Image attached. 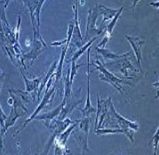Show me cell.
<instances>
[{"label":"cell","mask_w":159,"mask_h":155,"mask_svg":"<svg viewBox=\"0 0 159 155\" xmlns=\"http://www.w3.org/2000/svg\"><path fill=\"white\" fill-rule=\"evenodd\" d=\"M26 45H27V46L30 45V42L29 40H26Z\"/></svg>","instance_id":"obj_31"},{"label":"cell","mask_w":159,"mask_h":155,"mask_svg":"<svg viewBox=\"0 0 159 155\" xmlns=\"http://www.w3.org/2000/svg\"><path fill=\"white\" fill-rule=\"evenodd\" d=\"M96 50L98 53L102 54V56L106 60H120L122 58H125L126 56H130L131 55V53H126V54H115L113 52L107 50L105 48H99L97 47Z\"/></svg>","instance_id":"obj_15"},{"label":"cell","mask_w":159,"mask_h":155,"mask_svg":"<svg viewBox=\"0 0 159 155\" xmlns=\"http://www.w3.org/2000/svg\"><path fill=\"white\" fill-rule=\"evenodd\" d=\"M55 90H56V86L54 85L52 87H50V89L48 91H46L45 93V96H44V98L42 99V101H41V103L38 104V108L36 109V110L33 112L31 114V116L24 123V125L21 127V129H20L19 131L17 132V133H19L20 131H21L23 129H25V127L27 126V124H29V123L32 121V120H34L35 119V117L38 115V113L41 111V110H43L44 108H45V106L47 105V104H52V100H53V98H54V96H55Z\"/></svg>","instance_id":"obj_6"},{"label":"cell","mask_w":159,"mask_h":155,"mask_svg":"<svg viewBox=\"0 0 159 155\" xmlns=\"http://www.w3.org/2000/svg\"><path fill=\"white\" fill-rule=\"evenodd\" d=\"M125 38L129 41V43L131 44L133 49H134L135 56L137 59V63H138V67L140 69V62H141V46L144 45L145 41L144 40H140L138 38H133L125 35Z\"/></svg>","instance_id":"obj_13"},{"label":"cell","mask_w":159,"mask_h":155,"mask_svg":"<svg viewBox=\"0 0 159 155\" xmlns=\"http://www.w3.org/2000/svg\"><path fill=\"white\" fill-rule=\"evenodd\" d=\"M87 54H88V63H87V99H86V103L84 109H79V110L82 112L83 117H88L93 112H96V110L93 108V106L92 105L91 101H90V48L87 49ZM82 117V118H83Z\"/></svg>","instance_id":"obj_11"},{"label":"cell","mask_w":159,"mask_h":155,"mask_svg":"<svg viewBox=\"0 0 159 155\" xmlns=\"http://www.w3.org/2000/svg\"><path fill=\"white\" fill-rule=\"evenodd\" d=\"M64 105V101H62V103H61L59 106H58L57 108H55V109H53L51 111H49V112H46V113H43L42 115H40V116H37L35 117V120H44V123H45V125L47 127V128H50V123L51 121L55 118V117L59 116V114H60V112L61 111V109H62V107H63Z\"/></svg>","instance_id":"obj_12"},{"label":"cell","mask_w":159,"mask_h":155,"mask_svg":"<svg viewBox=\"0 0 159 155\" xmlns=\"http://www.w3.org/2000/svg\"><path fill=\"white\" fill-rule=\"evenodd\" d=\"M98 6L93 8H91L88 13V18H87V27H86V35H85V40L89 37H93V36H99L102 34L104 29H106V26L104 24H101L99 28H96L95 23L96 20L98 18Z\"/></svg>","instance_id":"obj_5"},{"label":"cell","mask_w":159,"mask_h":155,"mask_svg":"<svg viewBox=\"0 0 159 155\" xmlns=\"http://www.w3.org/2000/svg\"><path fill=\"white\" fill-rule=\"evenodd\" d=\"M93 66L95 67L96 70H98L100 72V78L102 81H105L108 84H110L112 87H114L116 90H118L120 93H122V85L127 84L131 85V82L129 80H126L125 78H120L115 76L113 73H111L110 71H108L105 66L102 64L100 62L99 59H97L95 63H93Z\"/></svg>","instance_id":"obj_3"},{"label":"cell","mask_w":159,"mask_h":155,"mask_svg":"<svg viewBox=\"0 0 159 155\" xmlns=\"http://www.w3.org/2000/svg\"><path fill=\"white\" fill-rule=\"evenodd\" d=\"M94 133L96 135H107V134H124V130L120 128H102V129H98L94 130Z\"/></svg>","instance_id":"obj_20"},{"label":"cell","mask_w":159,"mask_h":155,"mask_svg":"<svg viewBox=\"0 0 159 155\" xmlns=\"http://www.w3.org/2000/svg\"><path fill=\"white\" fill-rule=\"evenodd\" d=\"M82 103V100L80 98H77L76 96H72L70 100L64 101V105L61 109V111L60 112L58 120H65L68 115L72 113V111L76 108L79 103Z\"/></svg>","instance_id":"obj_10"},{"label":"cell","mask_w":159,"mask_h":155,"mask_svg":"<svg viewBox=\"0 0 159 155\" xmlns=\"http://www.w3.org/2000/svg\"><path fill=\"white\" fill-rule=\"evenodd\" d=\"M98 11H99V13H102L103 15V20L102 21V24H105L106 21L108 20H110L111 18H113L116 13H117L118 10L116 9H110L108 7H103V6H98Z\"/></svg>","instance_id":"obj_16"},{"label":"cell","mask_w":159,"mask_h":155,"mask_svg":"<svg viewBox=\"0 0 159 155\" xmlns=\"http://www.w3.org/2000/svg\"><path fill=\"white\" fill-rule=\"evenodd\" d=\"M12 0H0V20L5 22V24L9 27V24L7 22V13H6V9L8 4Z\"/></svg>","instance_id":"obj_21"},{"label":"cell","mask_w":159,"mask_h":155,"mask_svg":"<svg viewBox=\"0 0 159 155\" xmlns=\"http://www.w3.org/2000/svg\"><path fill=\"white\" fill-rule=\"evenodd\" d=\"M114 63L117 65V68L119 69V71H121V73L123 75H125L127 78H132L129 77V74H128V70H132V71H136L137 70L134 67V65L131 63L130 60H128V57H125V58H122L121 61H118V60H115Z\"/></svg>","instance_id":"obj_14"},{"label":"cell","mask_w":159,"mask_h":155,"mask_svg":"<svg viewBox=\"0 0 159 155\" xmlns=\"http://www.w3.org/2000/svg\"><path fill=\"white\" fill-rule=\"evenodd\" d=\"M21 74H22V77L24 78V82H25V87H26V92L27 93H30L32 91H35L40 85V81H41V78H35V79H32V80H29L27 77L25 76V74L21 71Z\"/></svg>","instance_id":"obj_18"},{"label":"cell","mask_w":159,"mask_h":155,"mask_svg":"<svg viewBox=\"0 0 159 155\" xmlns=\"http://www.w3.org/2000/svg\"><path fill=\"white\" fill-rule=\"evenodd\" d=\"M66 42H67V39H65L62 41H59V42H52L50 45H52V46H58V45H62L66 44Z\"/></svg>","instance_id":"obj_28"},{"label":"cell","mask_w":159,"mask_h":155,"mask_svg":"<svg viewBox=\"0 0 159 155\" xmlns=\"http://www.w3.org/2000/svg\"><path fill=\"white\" fill-rule=\"evenodd\" d=\"M98 38H99V36H96V37H94L93 39H91V40H90L88 43H86V45H83L82 47H80L78 51H76V52H75V53H73V57H72V59L70 60V62H74V63H76V60L79 58V57H80V56H81V55L83 54L86 51V50H87L88 48H89L90 46L92 45V44H93V42H94V41H95L96 39H98Z\"/></svg>","instance_id":"obj_19"},{"label":"cell","mask_w":159,"mask_h":155,"mask_svg":"<svg viewBox=\"0 0 159 155\" xmlns=\"http://www.w3.org/2000/svg\"><path fill=\"white\" fill-rule=\"evenodd\" d=\"M133 2H134V4H133V7H132V8L134 9V7H135V5L139 2V0H133Z\"/></svg>","instance_id":"obj_30"},{"label":"cell","mask_w":159,"mask_h":155,"mask_svg":"<svg viewBox=\"0 0 159 155\" xmlns=\"http://www.w3.org/2000/svg\"><path fill=\"white\" fill-rule=\"evenodd\" d=\"M158 132L159 130L157 129V132H156V134H155V136H154V138H153V140H154V150H155V154H157V143H158Z\"/></svg>","instance_id":"obj_27"},{"label":"cell","mask_w":159,"mask_h":155,"mask_svg":"<svg viewBox=\"0 0 159 155\" xmlns=\"http://www.w3.org/2000/svg\"><path fill=\"white\" fill-rule=\"evenodd\" d=\"M7 116L5 114V112L3 111L2 110V108H1V106H0V124H1V127H2V129L4 128V126H5V120H7Z\"/></svg>","instance_id":"obj_26"},{"label":"cell","mask_w":159,"mask_h":155,"mask_svg":"<svg viewBox=\"0 0 159 155\" xmlns=\"http://www.w3.org/2000/svg\"><path fill=\"white\" fill-rule=\"evenodd\" d=\"M79 122V120H76V122L73 123L70 125L67 129H65L62 133H61L58 136L55 137L54 142L55 143V154H64L65 152L63 150H65V145L68 138L70 137V135L72 133L73 129L76 128V124Z\"/></svg>","instance_id":"obj_7"},{"label":"cell","mask_w":159,"mask_h":155,"mask_svg":"<svg viewBox=\"0 0 159 155\" xmlns=\"http://www.w3.org/2000/svg\"><path fill=\"white\" fill-rule=\"evenodd\" d=\"M20 21H21V18H20V14H19V17H18V23H17V27L16 29L14 30V36H15V39L17 41H19V35H20Z\"/></svg>","instance_id":"obj_24"},{"label":"cell","mask_w":159,"mask_h":155,"mask_svg":"<svg viewBox=\"0 0 159 155\" xmlns=\"http://www.w3.org/2000/svg\"><path fill=\"white\" fill-rule=\"evenodd\" d=\"M74 12H75V17H74V30H73V39L70 40L71 43H74L76 45L77 48L82 47L84 43L83 37L80 31V27H79V20H78V1H76V5L74 6Z\"/></svg>","instance_id":"obj_9"},{"label":"cell","mask_w":159,"mask_h":155,"mask_svg":"<svg viewBox=\"0 0 159 155\" xmlns=\"http://www.w3.org/2000/svg\"><path fill=\"white\" fill-rule=\"evenodd\" d=\"M104 121H106L105 124L108 121L116 122V128H120L123 129L124 134L130 139L131 142H134V132L137 131L139 129V124L137 122H133L131 120H128L124 117H122L119 113H117L116 110H115L114 104L112 103V101L109 103L108 114L105 118Z\"/></svg>","instance_id":"obj_1"},{"label":"cell","mask_w":159,"mask_h":155,"mask_svg":"<svg viewBox=\"0 0 159 155\" xmlns=\"http://www.w3.org/2000/svg\"><path fill=\"white\" fill-rule=\"evenodd\" d=\"M57 62L55 61V62H53L52 63V64L50 67V70L48 71V72L46 73V76L44 78V79H43V81H42V83L39 85V89L38 91V99H39V97H40V95H41V93H42V91L44 89V87H45V85L47 84V82H48V80H49V78H51V76L52 74H54V72L56 71V68H57Z\"/></svg>","instance_id":"obj_17"},{"label":"cell","mask_w":159,"mask_h":155,"mask_svg":"<svg viewBox=\"0 0 159 155\" xmlns=\"http://www.w3.org/2000/svg\"><path fill=\"white\" fill-rule=\"evenodd\" d=\"M3 76H2V78L0 77V90H1V84H2V80H3Z\"/></svg>","instance_id":"obj_32"},{"label":"cell","mask_w":159,"mask_h":155,"mask_svg":"<svg viewBox=\"0 0 159 155\" xmlns=\"http://www.w3.org/2000/svg\"><path fill=\"white\" fill-rule=\"evenodd\" d=\"M123 10H124V8L121 7V8L117 11V13H116V15L113 17V20L108 23V25L106 26V33H108V34H109V35H111V34H112V31H113V30H114L115 25H116V23L117 20H118V18H119L120 14H121L122 12H123Z\"/></svg>","instance_id":"obj_22"},{"label":"cell","mask_w":159,"mask_h":155,"mask_svg":"<svg viewBox=\"0 0 159 155\" xmlns=\"http://www.w3.org/2000/svg\"><path fill=\"white\" fill-rule=\"evenodd\" d=\"M70 63H72V64H71V69H70V82L72 84L73 80H74V77L76 76V72H77V70L80 67H82L84 63H82V64H76V63H74V62H70Z\"/></svg>","instance_id":"obj_23"},{"label":"cell","mask_w":159,"mask_h":155,"mask_svg":"<svg viewBox=\"0 0 159 155\" xmlns=\"http://www.w3.org/2000/svg\"><path fill=\"white\" fill-rule=\"evenodd\" d=\"M89 127L90 117H83L79 120V122L76 124V128L72 131L76 140L77 141L80 148L82 150L83 154H85L86 153H89V148H88Z\"/></svg>","instance_id":"obj_2"},{"label":"cell","mask_w":159,"mask_h":155,"mask_svg":"<svg viewBox=\"0 0 159 155\" xmlns=\"http://www.w3.org/2000/svg\"><path fill=\"white\" fill-rule=\"evenodd\" d=\"M76 121V120H75V121L71 120L69 119V118H66V119L63 120H57L55 121V125H54V127L52 129L51 138H50V140H49V143H47V146H46V148H45V152L44 153L45 154H47V153H48V151H49V149H50V147H51L52 143L54 142L55 137L59 136L61 133H62L64 130L67 129L70 125L73 124V123H75Z\"/></svg>","instance_id":"obj_8"},{"label":"cell","mask_w":159,"mask_h":155,"mask_svg":"<svg viewBox=\"0 0 159 155\" xmlns=\"http://www.w3.org/2000/svg\"><path fill=\"white\" fill-rule=\"evenodd\" d=\"M110 36L111 35H109V34H108V33H105V37H104V39H102V41L99 44V45L97 46V47H99V48H105V45H106V44L108 43V39H109V38H110Z\"/></svg>","instance_id":"obj_25"},{"label":"cell","mask_w":159,"mask_h":155,"mask_svg":"<svg viewBox=\"0 0 159 155\" xmlns=\"http://www.w3.org/2000/svg\"><path fill=\"white\" fill-rule=\"evenodd\" d=\"M33 32H34V38L32 42V50L29 54H22L23 60H31L30 65L33 64L34 61L38 58V55L47 48V45L45 43V41L41 38L40 32L37 30L33 31Z\"/></svg>","instance_id":"obj_4"},{"label":"cell","mask_w":159,"mask_h":155,"mask_svg":"<svg viewBox=\"0 0 159 155\" xmlns=\"http://www.w3.org/2000/svg\"><path fill=\"white\" fill-rule=\"evenodd\" d=\"M150 6H153V7H155L156 8H158L159 7V2L157 1V2H155V3H150Z\"/></svg>","instance_id":"obj_29"}]
</instances>
